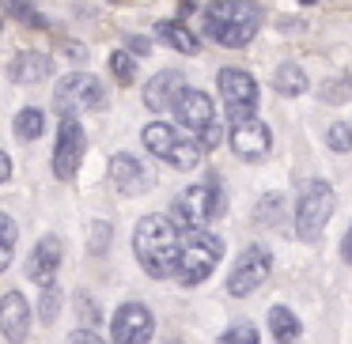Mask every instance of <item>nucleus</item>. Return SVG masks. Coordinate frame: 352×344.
I'll list each match as a JSON object with an SVG mask.
<instances>
[{
    "label": "nucleus",
    "instance_id": "1",
    "mask_svg": "<svg viewBox=\"0 0 352 344\" xmlns=\"http://www.w3.org/2000/svg\"><path fill=\"white\" fill-rule=\"evenodd\" d=\"M133 253H137L140 268L155 280L178 273V257H182V231L175 227L170 216H144L133 231Z\"/></svg>",
    "mask_w": 352,
    "mask_h": 344
},
{
    "label": "nucleus",
    "instance_id": "2",
    "mask_svg": "<svg viewBox=\"0 0 352 344\" xmlns=\"http://www.w3.org/2000/svg\"><path fill=\"white\" fill-rule=\"evenodd\" d=\"M261 27V8L250 0H212L205 8V34L228 49H243Z\"/></svg>",
    "mask_w": 352,
    "mask_h": 344
},
{
    "label": "nucleus",
    "instance_id": "3",
    "mask_svg": "<svg viewBox=\"0 0 352 344\" xmlns=\"http://www.w3.org/2000/svg\"><path fill=\"white\" fill-rule=\"evenodd\" d=\"M182 257H178V284L182 288H197L212 276V268L220 265L223 257V238L212 235L208 227H197V231H182Z\"/></svg>",
    "mask_w": 352,
    "mask_h": 344
},
{
    "label": "nucleus",
    "instance_id": "4",
    "mask_svg": "<svg viewBox=\"0 0 352 344\" xmlns=\"http://www.w3.org/2000/svg\"><path fill=\"white\" fill-rule=\"evenodd\" d=\"M223 216V190L216 182H197L186 193H178L170 205V220L178 231H197V227H212Z\"/></svg>",
    "mask_w": 352,
    "mask_h": 344
},
{
    "label": "nucleus",
    "instance_id": "5",
    "mask_svg": "<svg viewBox=\"0 0 352 344\" xmlns=\"http://www.w3.org/2000/svg\"><path fill=\"white\" fill-rule=\"evenodd\" d=\"M333 208H337L333 185L322 182V178H307V182L299 185V200H296V231H299V238L314 242V238L322 235V227L329 223Z\"/></svg>",
    "mask_w": 352,
    "mask_h": 344
},
{
    "label": "nucleus",
    "instance_id": "6",
    "mask_svg": "<svg viewBox=\"0 0 352 344\" xmlns=\"http://www.w3.org/2000/svg\"><path fill=\"white\" fill-rule=\"evenodd\" d=\"M107 106V91L95 76L87 72H72L54 87V110L57 117H76L80 110H102Z\"/></svg>",
    "mask_w": 352,
    "mask_h": 344
},
{
    "label": "nucleus",
    "instance_id": "7",
    "mask_svg": "<svg viewBox=\"0 0 352 344\" xmlns=\"http://www.w3.org/2000/svg\"><path fill=\"white\" fill-rule=\"evenodd\" d=\"M269 273H273V257H269L265 246H246V250L239 253L231 276H228V295L243 299V295H250V291H258L261 284L269 280Z\"/></svg>",
    "mask_w": 352,
    "mask_h": 344
},
{
    "label": "nucleus",
    "instance_id": "8",
    "mask_svg": "<svg viewBox=\"0 0 352 344\" xmlns=\"http://www.w3.org/2000/svg\"><path fill=\"white\" fill-rule=\"evenodd\" d=\"M269 148H273V133H269V125L261 117H254V114L231 117V152L239 159L258 163L269 155Z\"/></svg>",
    "mask_w": 352,
    "mask_h": 344
},
{
    "label": "nucleus",
    "instance_id": "9",
    "mask_svg": "<svg viewBox=\"0 0 352 344\" xmlns=\"http://www.w3.org/2000/svg\"><path fill=\"white\" fill-rule=\"evenodd\" d=\"M87 152V137H84V125L76 117H61V129H57V144H54V174L61 182H69L72 174L80 170Z\"/></svg>",
    "mask_w": 352,
    "mask_h": 344
},
{
    "label": "nucleus",
    "instance_id": "10",
    "mask_svg": "<svg viewBox=\"0 0 352 344\" xmlns=\"http://www.w3.org/2000/svg\"><path fill=\"white\" fill-rule=\"evenodd\" d=\"M155 333V318L144 303H122L110 321V341L114 344H148Z\"/></svg>",
    "mask_w": 352,
    "mask_h": 344
},
{
    "label": "nucleus",
    "instance_id": "11",
    "mask_svg": "<svg viewBox=\"0 0 352 344\" xmlns=\"http://www.w3.org/2000/svg\"><path fill=\"white\" fill-rule=\"evenodd\" d=\"M216 87H220V99H223V106H228V117L254 114V106H258V84H254L250 72L223 69L220 76H216Z\"/></svg>",
    "mask_w": 352,
    "mask_h": 344
},
{
    "label": "nucleus",
    "instance_id": "12",
    "mask_svg": "<svg viewBox=\"0 0 352 344\" xmlns=\"http://www.w3.org/2000/svg\"><path fill=\"white\" fill-rule=\"evenodd\" d=\"M61 257H65L61 238H57V235H42L38 246L31 250V257H27V265H23L27 280L38 284V288L54 284V280H57V268H61Z\"/></svg>",
    "mask_w": 352,
    "mask_h": 344
},
{
    "label": "nucleus",
    "instance_id": "13",
    "mask_svg": "<svg viewBox=\"0 0 352 344\" xmlns=\"http://www.w3.org/2000/svg\"><path fill=\"white\" fill-rule=\"evenodd\" d=\"M110 178H114V185L125 193V197H137V193H148L155 185V174L144 167V163L137 159V155H114L110 159Z\"/></svg>",
    "mask_w": 352,
    "mask_h": 344
},
{
    "label": "nucleus",
    "instance_id": "14",
    "mask_svg": "<svg viewBox=\"0 0 352 344\" xmlns=\"http://www.w3.org/2000/svg\"><path fill=\"white\" fill-rule=\"evenodd\" d=\"M0 333L8 344H23L31 333V303L19 291H4L0 299Z\"/></svg>",
    "mask_w": 352,
    "mask_h": 344
},
{
    "label": "nucleus",
    "instance_id": "15",
    "mask_svg": "<svg viewBox=\"0 0 352 344\" xmlns=\"http://www.w3.org/2000/svg\"><path fill=\"white\" fill-rule=\"evenodd\" d=\"M170 110H175L178 125H182V129H190V133H201L216 117L212 99H208L205 91H193V87H186V91L175 99V106H170Z\"/></svg>",
    "mask_w": 352,
    "mask_h": 344
},
{
    "label": "nucleus",
    "instance_id": "16",
    "mask_svg": "<svg viewBox=\"0 0 352 344\" xmlns=\"http://www.w3.org/2000/svg\"><path fill=\"white\" fill-rule=\"evenodd\" d=\"M182 91H186L182 72L163 69V72H155V76L144 84V106L152 110V114H167V110L175 106V99H178Z\"/></svg>",
    "mask_w": 352,
    "mask_h": 344
},
{
    "label": "nucleus",
    "instance_id": "17",
    "mask_svg": "<svg viewBox=\"0 0 352 344\" xmlns=\"http://www.w3.org/2000/svg\"><path fill=\"white\" fill-rule=\"evenodd\" d=\"M50 72H54V61H50V54H38V49H23V54H16V61H12L8 76H12V84H19V87H34V84H42Z\"/></svg>",
    "mask_w": 352,
    "mask_h": 344
},
{
    "label": "nucleus",
    "instance_id": "18",
    "mask_svg": "<svg viewBox=\"0 0 352 344\" xmlns=\"http://www.w3.org/2000/svg\"><path fill=\"white\" fill-rule=\"evenodd\" d=\"M269 333H273L276 344H296L303 325H299V318L288 306H269Z\"/></svg>",
    "mask_w": 352,
    "mask_h": 344
},
{
    "label": "nucleus",
    "instance_id": "19",
    "mask_svg": "<svg viewBox=\"0 0 352 344\" xmlns=\"http://www.w3.org/2000/svg\"><path fill=\"white\" fill-rule=\"evenodd\" d=\"M155 38L167 42L170 49H178V54H197V49H201L197 34L186 31L182 23H155Z\"/></svg>",
    "mask_w": 352,
    "mask_h": 344
},
{
    "label": "nucleus",
    "instance_id": "20",
    "mask_svg": "<svg viewBox=\"0 0 352 344\" xmlns=\"http://www.w3.org/2000/svg\"><path fill=\"white\" fill-rule=\"evenodd\" d=\"M140 140H144V148H148L152 155H160V159H167V155H170V148H175V140H178V133H175V125L152 122V125H144V133H140Z\"/></svg>",
    "mask_w": 352,
    "mask_h": 344
},
{
    "label": "nucleus",
    "instance_id": "21",
    "mask_svg": "<svg viewBox=\"0 0 352 344\" xmlns=\"http://www.w3.org/2000/svg\"><path fill=\"white\" fill-rule=\"evenodd\" d=\"M273 91L276 95H288V99H296V95L307 91V72L299 69V65H280V69L273 72Z\"/></svg>",
    "mask_w": 352,
    "mask_h": 344
},
{
    "label": "nucleus",
    "instance_id": "22",
    "mask_svg": "<svg viewBox=\"0 0 352 344\" xmlns=\"http://www.w3.org/2000/svg\"><path fill=\"white\" fill-rule=\"evenodd\" d=\"M42 133H46V114H42L38 106H27L16 114V137L23 140V144H31V140H38Z\"/></svg>",
    "mask_w": 352,
    "mask_h": 344
},
{
    "label": "nucleus",
    "instance_id": "23",
    "mask_svg": "<svg viewBox=\"0 0 352 344\" xmlns=\"http://www.w3.org/2000/svg\"><path fill=\"white\" fill-rule=\"evenodd\" d=\"M201 152H205V148H201L197 140H182V137H178L175 148H170V155H167V163H170V167H178V170H193L201 163Z\"/></svg>",
    "mask_w": 352,
    "mask_h": 344
},
{
    "label": "nucleus",
    "instance_id": "24",
    "mask_svg": "<svg viewBox=\"0 0 352 344\" xmlns=\"http://www.w3.org/2000/svg\"><path fill=\"white\" fill-rule=\"evenodd\" d=\"M16 220L12 216H4L0 212V273L8 268V261H12V250H16Z\"/></svg>",
    "mask_w": 352,
    "mask_h": 344
},
{
    "label": "nucleus",
    "instance_id": "25",
    "mask_svg": "<svg viewBox=\"0 0 352 344\" xmlns=\"http://www.w3.org/2000/svg\"><path fill=\"white\" fill-rule=\"evenodd\" d=\"M280 220H284V197H280V193L261 197V205H258V223H261V227H276Z\"/></svg>",
    "mask_w": 352,
    "mask_h": 344
},
{
    "label": "nucleus",
    "instance_id": "26",
    "mask_svg": "<svg viewBox=\"0 0 352 344\" xmlns=\"http://www.w3.org/2000/svg\"><path fill=\"white\" fill-rule=\"evenodd\" d=\"M57 310H61V288H57V284H46V288H42V303H38V318L46 321V325H54Z\"/></svg>",
    "mask_w": 352,
    "mask_h": 344
},
{
    "label": "nucleus",
    "instance_id": "27",
    "mask_svg": "<svg viewBox=\"0 0 352 344\" xmlns=\"http://www.w3.org/2000/svg\"><path fill=\"white\" fill-rule=\"evenodd\" d=\"M110 72H114V76L122 80V87H125V84L137 80V61H133L125 49H118V54H110Z\"/></svg>",
    "mask_w": 352,
    "mask_h": 344
},
{
    "label": "nucleus",
    "instance_id": "28",
    "mask_svg": "<svg viewBox=\"0 0 352 344\" xmlns=\"http://www.w3.org/2000/svg\"><path fill=\"white\" fill-rule=\"evenodd\" d=\"M220 344H258V329H254L250 321H235V325H228V333L220 336Z\"/></svg>",
    "mask_w": 352,
    "mask_h": 344
},
{
    "label": "nucleus",
    "instance_id": "29",
    "mask_svg": "<svg viewBox=\"0 0 352 344\" xmlns=\"http://www.w3.org/2000/svg\"><path fill=\"white\" fill-rule=\"evenodd\" d=\"M0 8L4 12H12V16H19L23 23H31V27H46V19L38 16V12L27 4V0H0Z\"/></svg>",
    "mask_w": 352,
    "mask_h": 344
},
{
    "label": "nucleus",
    "instance_id": "30",
    "mask_svg": "<svg viewBox=\"0 0 352 344\" xmlns=\"http://www.w3.org/2000/svg\"><path fill=\"white\" fill-rule=\"evenodd\" d=\"M329 148H333V152H352V129L349 125H341V122L329 125Z\"/></svg>",
    "mask_w": 352,
    "mask_h": 344
},
{
    "label": "nucleus",
    "instance_id": "31",
    "mask_svg": "<svg viewBox=\"0 0 352 344\" xmlns=\"http://www.w3.org/2000/svg\"><path fill=\"white\" fill-rule=\"evenodd\" d=\"M220 140H223V125H220V122H216V117H212V122H208L205 129L197 133V144L205 148V152H212V148H220Z\"/></svg>",
    "mask_w": 352,
    "mask_h": 344
},
{
    "label": "nucleus",
    "instance_id": "32",
    "mask_svg": "<svg viewBox=\"0 0 352 344\" xmlns=\"http://www.w3.org/2000/svg\"><path fill=\"white\" fill-rule=\"evenodd\" d=\"M76 306H80V325H87V329L99 325V306H95L91 299H87V295H76Z\"/></svg>",
    "mask_w": 352,
    "mask_h": 344
},
{
    "label": "nucleus",
    "instance_id": "33",
    "mask_svg": "<svg viewBox=\"0 0 352 344\" xmlns=\"http://www.w3.org/2000/svg\"><path fill=\"white\" fill-rule=\"evenodd\" d=\"M349 91H352L349 80H329V84L322 87V99H326V102H341V99H349Z\"/></svg>",
    "mask_w": 352,
    "mask_h": 344
},
{
    "label": "nucleus",
    "instance_id": "34",
    "mask_svg": "<svg viewBox=\"0 0 352 344\" xmlns=\"http://www.w3.org/2000/svg\"><path fill=\"white\" fill-rule=\"evenodd\" d=\"M69 344H107V341H102V336H99V333H95V329H87V325H80V329H76V333H72V336H69Z\"/></svg>",
    "mask_w": 352,
    "mask_h": 344
},
{
    "label": "nucleus",
    "instance_id": "35",
    "mask_svg": "<svg viewBox=\"0 0 352 344\" xmlns=\"http://www.w3.org/2000/svg\"><path fill=\"white\" fill-rule=\"evenodd\" d=\"M107 235H110L107 223H95V253H102V246H107Z\"/></svg>",
    "mask_w": 352,
    "mask_h": 344
},
{
    "label": "nucleus",
    "instance_id": "36",
    "mask_svg": "<svg viewBox=\"0 0 352 344\" xmlns=\"http://www.w3.org/2000/svg\"><path fill=\"white\" fill-rule=\"evenodd\" d=\"M65 57H72V61H84V46H80V42H65Z\"/></svg>",
    "mask_w": 352,
    "mask_h": 344
},
{
    "label": "nucleus",
    "instance_id": "37",
    "mask_svg": "<svg viewBox=\"0 0 352 344\" xmlns=\"http://www.w3.org/2000/svg\"><path fill=\"white\" fill-rule=\"evenodd\" d=\"M8 178H12V159H8L4 152H0V185L8 182Z\"/></svg>",
    "mask_w": 352,
    "mask_h": 344
},
{
    "label": "nucleus",
    "instance_id": "38",
    "mask_svg": "<svg viewBox=\"0 0 352 344\" xmlns=\"http://www.w3.org/2000/svg\"><path fill=\"white\" fill-rule=\"evenodd\" d=\"M344 257L352 261V227H349V235H344Z\"/></svg>",
    "mask_w": 352,
    "mask_h": 344
},
{
    "label": "nucleus",
    "instance_id": "39",
    "mask_svg": "<svg viewBox=\"0 0 352 344\" xmlns=\"http://www.w3.org/2000/svg\"><path fill=\"white\" fill-rule=\"evenodd\" d=\"M299 4H314V0H299Z\"/></svg>",
    "mask_w": 352,
    "mask_h": 344
},
{
    "label": "nucleus",
    "instance_id": "40",
    "mask_svg": "<svg viewBox=\"0 0 352 344\" xmlns=\"http://www.w3.org/2000/svg\"><path fill=\"white\" fill-rule=\"evenodd\" d=\"M0 27H4V19H0Z\"/></svg>",
    "mask_w": 352,
    "mask_h": 344
},
{
    "label": "nucleus",
    "instance_id": "41",
    "mask_svg": "<svg viewBox=\"0 0 352 344\" xmlns=\"http://www.w3.org/2000/svg\"><path fill=\"white\" fill-rule=\"evenodd\" d=\"M114 4H118V0H114Z\"/></svg>",
    "mask_w": 352,
    "mask_h": 344
}]
</instances>
